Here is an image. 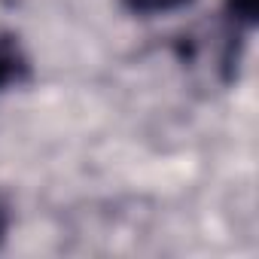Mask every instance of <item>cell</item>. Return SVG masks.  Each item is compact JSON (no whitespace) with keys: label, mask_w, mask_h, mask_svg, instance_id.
Returning <instances> with one entry per match:
<instances>
[{"label":"cell","mask_w":259,"mask_h":259,"mask_svg":"<svg viewBox=\"0 0 259 259\" xmlns=\"http://www.w3.org/2000/svg\"><path fill=\"white\" fill-rule=\"evenodd\" d=\"M226 22H229V58H232L235 40L247 37L256 25V0H226Z\"/></svg>","instance_id":"cell-2"},{"label":"cell","mask_w":259,"mask_h":259,"mask_svg":"<svg viewBox=\"0 0 259 259\" xmlns=\"http://www.w3.org/2000/svg\"><path fill=\"white\" fill-rule=\"evenodd\" d=\"M31 79V58L22 49L19 37L10 31H0V92L16 89Z\"/></svg>","instance_id":"cell-1"},{"label":"cell","mask_w":259,"mask_h":259,"mask_svg":"<svg viewBox=\"0 0 259 259\" xmlns=\"http://www.w3.org/2000/svg\"><path fill=\"white\" fill-rule=\"evenodd\" d=\"M7 229H10V213H7L4 201H0V244H4V238H7Z\"/></svg>","instance_id":"cell-4"},{"label":"cell","mask_w":259,"mask_h":259,"mask_svg":"<svg viewBox=\"0 0 259 259\" xmlns=\"http://www.w3.org/2000/svg\"><path fill=\"white\" fill-rule=\"evenodd\" d=\"M128 13L135 16H162V13H174V10H183L192 0H122Z\"/></svg>","instance_id":"cell-3"}]
</instances>
